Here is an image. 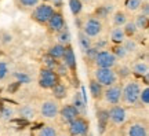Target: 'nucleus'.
Wrapping results in <instances>:
<instances>
[{
	"label": "nucleus",
	"mask_w": 149,
	"mask_h": 136,
	"mask_svg": "<svg viewBox=\"0 0 149 136\" xmlns=\"http://www.w3.org/2000/svg\"><path fill=\"white\" fill-rule=\"evenodd\" d=\"M97 54H98V50H97L95 47H91L86 51V57H87V59H88L90 62H94V61H95Z\"/></svg>",
	"instance_id": "nucleus-37"
},
{
	"label": "nucleus",
	"mask_w": 149,
	"mask_h": 136,
	"mask_svg": "<svg viewBox=\"0 0 149 136\" xmlns=\"http://www.w3.org/2000/svg\"><path fill=\"white\" fill-rule=\"evenodd\" d=\"M53 3L55 7H61L62 6V0H53Z\"/></svg>",
	"instance_id": "nucleus-46"
},
{
	"label": "nucleus",
	"mask_w": 149,
	"mask_h": 136,
	"mask_svg": "<svg viewBox=\"0 0 149 136\" xmlns=\"http://www.w3.org/2000/svg\"><path fill=\"white\" fill-rule=\"evenodd\" d=\"M115 57H116V59L117 58H124L126 55H127V51L124 50V47H123L122 44H117V46H115L113 47V51H111Z\"/></svg>",
	"instance_id": "nucleus-32"
},
{
	"label": "nucleus",
	"mask_w": 149,
	"mask_h": 136,
	"mask_svg": "<svg viewBox=\"0 0 149 136\" xmlns=\"http://www.w3.org/2000/svg\"><path fill=\"white\" fill-rule=\"evenodd\" d=\"M95 81L100 83L102 87H112L117 81V74L113 72V69H100L95 70Z\"/></svg>",
	"instance_id": "nucleus-1"
},
{
	"label": "nucleus",
	"mask_w": 149,
	"mask_h": 136,
	"mask_svg": "<svg viewBox=\"0 0 149 136\" xmlns=\"http://www.w3.org/2000/svg\"><path fill=\"white\" fill-rule=\"evenodd\" d=\"M117 74H119L120 79H126V77H128L131 74V70L128 68H126V66H122V68H119V70H117Z\"/></svg>",
	"instance_id": "nucleus-41"
},
{
	"label": "nucleus",
	"mask_w": 149,
	"mask_h": 136,
	"mask_svg": "<svg viewBox=\"0 0 149 136\" xmlns=\"http://www.w3.org/2000/svg\"><path fill=\"white\" fill-rule=\"evenodd\" d=\"M94 62L100 69H112L116 65V57L111 51H98Z\"/></svg>",
	"instance_id": "nucleus-4"
},
{
	"label": "nucleus",
	"mask_w": 149,
	"mask_h": 136,
	"mask_svg": "<svg viewBox=\"0 0 149 136\" xmlns=\"http://www.w3.org/2000/svg\"><path fill=\"white\" fill-rule=\"evenodd\" d=\"M8 73V69H7V65L3 62H0V80L4 79Z\"/></svg>",
	"instance_id": "nucleus-42"
},
{
	"label": "nucleus",
	"mask_w": 149,
	"mask_h": 136,
	"mask_svg": "<svg viewBox=\"0 0 149 136\" xmlns=\"http://www.w3.org/2000/svg\"><path fill=\"white\" fill-rule=\"evenodd\" d=\"M19 3L26 8H35L36 6H39V0H19Z\"/></svg>",
	"instance_id": "nucleus-39"
},
{
	"label": "nucleus",
	"mask_w": 149,
	"mask_h": 136,
	"mask_svg": "<svg viewBox=\"0 0 149 136\" xmlns=\"http://www.w3.org/2000/svg\"><path fill=\"white\" fill-rule=\"evenodd\" d=\"M58 41H59V44H62L65 47L70 43V32L66 26H65L61 32H58Z\"/></svg>",
	"instance_id": "nucleus-21"
},
{
	"label": "nucleus",
	"mask_w": 149,
	"mask_h": 136,
	"mask_svg": "<svg viewBox=\"0 0 149 136\" xmlns=\"http://www.w3.org/2000/svg\"><path fill=\"white\" fill-rule=\"evenodd\" d=\"M68 70H69V69L66 68L64 63H58L54 72L57 73V76H66V74H68Z\"/></svg>",
	"instance_id": "nucleus-38"
},
{
	"label": "nucleus",
	"mask_w": 149,
	"mask_h": 136,
	"mask_svg": "<svg viewBox=\"0 0 149 136\" xmlns=\"http://www.w3.org/2000/svg\"><path fill=\"white\" fill-rule=\"evenodd\" d=\"M15 77H17V80H18L19 84H28L31 81V77L25 73H15Z\"/></svg>",
	"instance_id": "nucleus-40"
},
{
	"label": "nucleus",
	"mask_w": 149,
	"mask_h": 136,
	"mask_svg": "<svg viewBox=\"0 0 149 136\" xmlns=\"http://www.w3.org/2000/svg\"><path fill=\"white\" fill-rule=\"evenodd\" d=\"M43 63H44V66H46L44 69H50V70H55L57 65H58L57 59L51 58L50 55H44V57H43Z\"/></svg>",
	"instance_id": "nucleus-29"
},
{
	"label": "nucleus",
	"mask_w": 149,
	"mask_h": 136,
	"mask_svg": "<svg viewBox=\"0 0 149 136\" xmlns=\"http://www.w3.org/2000/svg\"><path fill=\"white\" fill-rule=\"evenodd\" d=\"M137 26H135V23L134 22H126L124 23V28H123V32H124V35L126 36H134L135 33H137Z\"/></svg>",
	"instance_id": "nucleus-30"
},
{
	"label": "nucleus",
	"mask_w": 149,
	"mask_h": 136,
	"mask_svg": "<svg viewBox=\"0 0 149 136\" xmlns=\"http://www.w3.org/2000/svg\"><path fill=\"white\" fill-rule=\"evenodd\" d=\"M80 1H86V3H90L91 0H80Z\"/></svg>",
	"instance_id": "nucleus-48"
},
{
	"label": "nucleus",
	"mask_w": 149,
	"mask_h": 136,
	"mask_svg": "<svg viewBox=\"0 0 149 136\" xmlns=\"http://www.w3.org/2000/svg\"><path fill=\"white\" fill-rule=\"evenodd\" d=\"M69 8L73 15H79L83 10V3L80 0H69Z\"/></svg>",
	"instance_id": "nucleus-25"
},
{
	"label": "nucleus",
	"mask_w": 149,
	"mask_h": 136,
	"mask_svg": "<svg viewBox=\"0 0 149 136\" xmlns=\"http://www.w3.org/2000/svg\"><path fill=\"white\" fill-rule=\"evenodd\" d=\"M19 85H21V84L18 83V81H15V83L10 84V85H8V92H10V94H14L17 89L19 88Z\"/></svg>",
	"instance_id": "nucleus-43"
},
{
	"label": "nucleus",
	"mask_w": 149,
	"mask_h": 136,
	"mask_svg": "<svg viewBox=\"0 0 149 136\" xmlns=\"http://www.w3.org/2000/svg\"><path fill=\"white\" fill-rule=\"evenodd\" d=\"M108 114H109V120L116 124V125H122L126 122L127 120V113H126V109L123 106L119 105H113L111 109L108 110Z\"/></svg>",
	"instance_id": "nucleus-7"
},
{
	"label": "nucleus",
	"mask_w": 149,
	"mask_h": 136,
	"mask_svg": "<svg viewBox=\"0 0 149 136\" xmlns=\"http://www.w3.org/2000/svg\"><path fill=\"white\" fill-rule=\"evenodd\" d=\"M112 10H113V7H112L111 4L100 6V7H98V8L95 10V17H97V19H98V18H107V17L112 12Z\"/></svg>",
	"instance_id": "nucleus-22"
},
{
	"label": "nucleus",
	"mask_w": 149,
	"mask_h": 136,
	"mask_svg": "<svg viewBox=\"0 0 149 136\" xmlns=\"http://www.w3.org/2000/svg\"><path fill=\"white\" fill-rule=\"evenodd\" d=\"M126 22H127V17H126V14L122 12V11H119V12H116V14L113 15V23H115L116 28H122Z\"/></svg>",
	"instance_id": "nucleus-26"
},
{
	"label": "nucleus",
	"mask_w": 149,
	"mask_h": 136,
	"mask_svg": "<svg viewBox=\"0 0 149 136\" xmlns=\"http://www.w3.org/2000/svg\"><path fill=\"white\" fill-rule=\"evenodd\" d=\"M111 39L113 43L122 44V43L126 40V35H124V32H123V28H115L111 33Z\"/></svg>",
	"instance_id": "nucleus-18"
},
{
	"label": "nucleus",
	"mask_w": 149,
	"mask_h": 136,
	"mask_svg": "<svg viewBox=\"0 0 149 136\" xmlns=\"http://www.w3.org/2000/svg\"><path fill=\"white\" fill-rule=\"evenodd\" d=\"M90 94L94 99H100L102 95H104V87L100 83H97L95 80H91L90 81Z\"/></svg>",
	"instance_id": "nucleus-16"
},
{
	"label": "nucleus",
	"mask_w": 149,
	"mask_h": 136,
	"mask_svg": "<svg viewBox=\"0 0 149 136\" xmlns=\"http://www.w3.org/2000/svg\"><path fill=\"white\" fill-rule=\"evenodd\" d=\"M139 92H141L139 84L133 81V83H128L124 88H122V98L128 105H135L138 102Z\"/></svg>",
	"instance_id": "nucleus-2"
},
{
	"label": "nucleus",
	"mask_w": 149,
	"mask_h": 136,
	"mask_svg": "<svg viewBox=\"0 0 149 136\" xmlns=\"http://www.w3.org/2000/svg\"><path fill=\"white\" fill-rule=\"evenodd\" d=\"M141 4H142L141 0H126V7L130 11H137L141 8Z\"/></svg>",
	"instance_id": "nucleus-33"
},
{
	"label": "nucleus",
	"mask_w": 149,
	"mask_h": 136,
	"mask_svg": "<svg viewBox=\"0 0 149 136\" xmlns=\"http://www.w3.org/2000/svg\"><path fill=\"white\" fill-rule=\"evenodd\" d=\"M138 100H141V103H142V105H148L149 103V88L148 87L144 88V89H141Z\"/></svg>",
	"instance_id": "nucleus-34"
},
{
	"label": "nucleus",
	"mask_w": 149,
	"mask_h": 136,
	"mask_svg": "<svg viewBox=\"0 0 149 136\" xmlns=\"http://www.w3.org/2000/svg\"><path fill=\"white\" fill-rule=\"evenodd\" d=\"M97 120H98V131L100 133H104L107 129V125L109 122V114H108V110H98L97 113Z\"/></svg>",
	"instance_id": "nucleus-14"
},
{
	"label": "nucleus",
	"mask_w": 149,
	"mask_h": 136,
	"mask_svg": "<svg viewBox=\"0 0 149 136\" xmlns=\"http://www.w3.org/2000/svg\"><path fill=\"white\" fill-rule=\"evenodd\" d=\"M47 25H48V29L51 32H55V33L61 32L66 26V25H65V19L61 12H54L53 15H51V18L48 19Z\"/></svg>",
	"instance_id": "nucleus-10"
},
{
	"label": "nucleus",
	"mask_w": 149,
	"mask_h": 136,
	"mask_svg": "<svg viewBox=\"0 0 149 136\" xmlns=\"http://www.w3.org/2000/svg\"><path fill=\"white\" fill-rule=\"evenodd\" d=\"M84 33L86 36H88V37H95L98 36L100 33H101L102 30V23L100 19H97V18H90L88 21L84 23Z\"/></svg>",
	"instance_id": "nucleus-8"
},
{
	"label": "nucleus",
	"mask_w": 149,
	"mask_h": 136,
	"mask_svg": "<svg viewBox=\"0 0 149 136\" xmlns=\"http://www.w3.org/2000/svg\"><path fill=\"white\" fill-rule=\"evenodd\" d=\"M64 52H65V46H62V44L58 43V44H54V46L50 47L47 55H50V57L54 58V59H59V58H62Z\"/></svg>",
	"instance_id": "nucleus-17"
},
{
	"label": "nucleus",
	"mask_w": 149,
	"mask_h": 136,
	"mask_svg": "<svg viewBox=\"0 0 149 136\" xmlns=\"http://www.w3.org/2000/svg\"><path fill=\"white\" fill-rule=\"evenodd\" d=\"M133 73L137 74V76H141V77L146 76V74H148V63H145V62L135 63L133 68Z\"/></svg>",
	"instance_id": "nucleus-23"
},
{
	"label": "nucleus",
	"mask_w": 149,
	"mask_h": 136,
	"mask_svg": "<svg viewBox=\"0 0 149 136\" xmlns=\"http://www.w3.org/2000/svg\"><path fill=\"white\" fill-rule=\"evenodd\" d=\"M54 14V8L48 4H40L36 6L32 12V18L39 23H47L48 19Z\"/></svg>",
	"instance_id": "nucleus-3"
},
{
	"label": "nucleus",
	"mask_w": 149,
	"mask_h": 136,
	"mask_svg": "<svg viewBox=\"0 0 149 136\" xmlns=\"http://www.w3.org/2000/svg\"><path fill=\"white\" fill-rule=\"evenodd\" d=\"M59 114H61V118H62L64 122L69 124V122H72L73 120H76L79 117L80 113L77 111V109L73 105H66L59 110Z\"/></svg>",
	"instance_id": "nucleus-11"
},
{
	"label": "nucleus",
	"mask_w": 149,
	"mask_h": 136,
	"mask_svg": "<svg viewBox=\"0 0 149 136\" xmlns=\"http://www.w3.org/2000/svg\"><path fill=\"white\" fill-rule=\"evenodd\" d=\"M62 59H64V65L66 68L69 69V70H74L76 69V57H74V52L72 47H65V52L62 55Z\"/></svg>",
	"instance_id": "nucleus-13"
},
{
	"label": "nucleus",
	"mask_w": 149,
	"mask_h": 136,
	"mask_svg": "<svg viewBox=\"0 0 149 136\" xmlns=\"http://www.w3.org/2000/svg\"><path fill=\"white\" fill-rule=\"evenodd\" d=\"M58 81V76L54 70H50V69H42L40 72V77H39V84L42 88H53L54 85H57Z\"/></svg>",
	"instance_id": "nucleus-5"
},
{
	"label": "nucleus",
	"mask_w": 149,
	"mask_h": 136,
	"mask_svg": "<svg viewBox=\"0 0 149 136\" xmlns=\"http://www.w3.org/2000/svg\"><path fill=\"white\" fill-rule=\"evenodd\" d=\"M43 1H50V0H43Z\"/></svg>",
	"instance_id": "nucleus-49"
},
{
	"label": "nucleus",
	"mask_w": 149,
	"mask_h": 136,
	"mask_svg": "<svg viewBox=\"0 0 149 136\" xmlns=\"http://www.w3.org/2000/svg\"><path fill=\"white\" fill-rule=\"evenodd\" d=\"M59 113V107L55 102H44L42 105V115H44L46 118H54L55 115Z\"/></svg>",
	"instance_id": "nucleus-12"
},
{
	"label": "nucleus",
	"mask_w": 149,
	"mask_h": 136,
	"mask_svg": "<svg viewBox=\"0 0 149 136\" xmlns=\"http://www.w3.org/2000/svg\"><path fill=\"white\" fill-rule=\"evenodd\" d=\"M128 136H148V129L142 124H133L128 129Z\"/></svg>",
	"instance_id": "nucleus-15"
},
{
	"label": "nucleus",
	"mask_w": 149,
	"mask_h": 136,
	"mask_svg": "<svg viewBox=\"0 0 149 136\" xmlns=\"http://www.w3.org/2000/svg\"><path fill=\"white\" fill-rule=\"evenodd\" d=\"M148 22H149V18L148 15H144V14H139L138 17H137V19H135V26H137V29H146L148 28Z\"/></svg>",
	"instance_id": "nucleus-28"
},
{
	"label": "nucleus",
	"mask_w": 149,
	"mask_h": 136,
	"mask_svg": "<svg viewBox=\"0 0 149 136\" xmlns=\"http://www.w3.org/2000/svg\"><path fill=\"white\" fill-rule=\"evenodd\" d=\"M79 46H80V48L83 50V51H87L88 48H91L93 47V43H91V40H90V37L88 36H86L84 33L81 32L79 35Z\"/></svg>",
	"instance_id": "nucleus-24"
},
{
	"label": "nucleus",
	"mask_w": 149,
	"mask_h": 136,
	"mask_svg": "<svg viewBox=\"0 0 149 136\" xmlns=\"http://www.w3.org/2000/svg\"><path fill=\"white\" fill-rule=\"evenodd\" d=\"M141 7H142V14H144V15H149V4L148 3L141 4Z\"/></svg>",
	"instance_id": "nucleus-44"
},
{
	"label": "nucleus",
	"mask_w": 149,
	"mask_h": 136,
	"mask_svg": "<svg viewBox=\"0 0 149 136\" xmlns=\"http://www.w3.org/2000/svg\"><path fill=\"white\" fill-rule=\"evenodd\" d=\"M39 136H57V131L55 128L50 125H43V128L39 132Z\"/></svg>",
	"instance_id": "nucleus-31"
},
{
	"label": "nucleus",
	"mask_w": 149,
	"mask_h": 136,
	"mask_svg": "<svg viewBox=\"0 0 149 136\" xmlns=\"http://www.w3.org/2000/svg\"><path fill=\"white\" fill-rule=\"evenodd\" d=\"M11 41V36L10 35H4V43H8Z\"/></svg>",
	"instance_id": "nucleus-47"
},
{
	"label": "nucleus",
	"mask_w": 149,
	"mask_h": 136,
	"mask_svg": "<svg viewBox=\"0 0 149 136\" xmlns=\"http://www.w3.org/2000/svg\"><path fill=\"white\" fill-rule=\"evenodd\" d=\"M105 46H107V41H105V40H100V41L95 43V48H97V50H101V48H104Z\"/></svg>",
	"instance_id": "nucleus-45"
},
{
	"label": "nucleus",
	"mask_w": 149,
	"mask_h": 136,
	"mask_svg": "<svg viewBox=\"0 0 149 136\" xmlns=\"http://www.w3.org/2000/svg\"><path fill=\"white\" fill-rule=\"evenodd\" d=\"M69 133L70 136H87L88 133V121L77 117L76 120L69 122Z\"/></svg>",
	"instance_id": "nucleus-6"
},
{
	"label": "nucleus",
	"mask_w": 149,
	"mask_h": 136,
	"mask_svg": "<svg viewBox=\"0 0 149 136\" xmlns=\"http://www.w3.org/2000/svg\"><path fill=\"white\" fill-rule=\"evenodd\" d=\"M123 43H124L123 47H124V50H126L127 52H133V51L137 50V43L134 41V40H124Z\"/></svg>",
	"instance_id": "nucleus-35"
},
{
	"label": "nucleus",
	"mask_w": 149,
	"mask_h": 136,
	"mask_svg": "<svg viewBox=\"0 0 149 136\" xmlns=\"http://www.w3.org/2000/svg\"><path fill=\"white\" fill-rule=\"evenodd\" d=\"M14 114V111L10 109V107H3L1 111H0V118L1 120H10L11 117Z\"/></svg>",
	"instance_id": "nucleus-36"
},
{
	"label": "nucleus",
	"mask_w": 149,
	"mask_h": 136,
	"mask_svg": "<svg viewBox=\"0 0 149 136\" xmlns=\"http://www.w3.org/2000/svg\"><path fill=\"white\" fill-rule=\"evenodd\" d=\"M51 89H53L54 98H57V99H64L65 96H66V94H68L66 87H65L64 84H61V83H58L57 85H54Z\"/></svg>",
	"instance_id": "nucleus-19"
},
{
	"label": "nucleus",
	"mask_w": 149,
	"mask_h": 136,
	"mask_svg": "<svg viewBox=\"0 0 149 136\" xmlns=\"http://www.w3.org/2000/svg\"><path fill=\"white\" fill-rule=\"evenodd\" d=\"M104 96H105L108 103L117 105L120 102V99H122V87H119V85L108 87L107 91H104Z\"/></svg>",
	"instance_id": "nucleus-9"
},
{
	"label": "nucleus",
	"mask_w": 149,
	"mask_h": 136,
	"mask_svg": "<svg viewBox=\"0 0 149 136\" xmlns=\"http://www.w3.org/2000/svg\"><path fill=\"white\" fill-rule=\"evenodd\" d=\"M19 115H21L22 120H32L33 117H35V110H33V107H31V106H22L21 109H19Z\"/></svg>",
	"instance_id": "nucleus-20"
},
{
	"label": "nucleus",
	"mask_w": 149,
	"mask_h": 136,
	"mask_svg": "<svg viewBox=\"0 0 149 136\" xmlns=\"http://www.w3.org/2000/svg\"><path fill=\"white\" fill-rule=\"evenodd\" d=\"M73 106L77 109V111L79 113H84L86 110V102L83 100V98H81V95L80 94H76L73 98Z\"/></svg>",
	"instance_id": "nucleus-27"
}]
</instances>
